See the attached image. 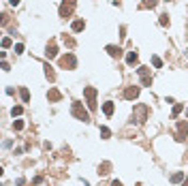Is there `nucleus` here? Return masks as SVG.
I'll return each mask as SVG.
<instances>
[{"instance_id": "4468645a", "label": "nucleus", "mask_w": 188, "mask_h": 186, "mask_svg": "<svg viewBox=\"0 0 188 186\" xmlns=\"http://www.w3.org/2000/svg\"><path fill=\"white\" fill-rule=\"evenodd\" d=\"M83 28H86V22H83V19H75V22L70 24V30H73V32H81Z\"/></svg>"}, {"instance_id": "aec40b11", "label": "nucleus", "mask_w": 188, "mask_h": 186, "mask_svg": "<svg viewBox=\"0 0 188 186\" xmlns=\"http://www.w3.org/2000/svg\"><path fill=\"white\" fill-rule=\"evenodd\" d=\"M11 113H13V118H15V116H22V113H24V107H22V105H15V107L11 109Z\"/></svg>"}, {"instance_id": "f3484780", "label": "nucleus", "mask_w": 188, "mask_h": 186, "mask_svg": "<svg viewBox=\"0 0 188 186\" xmlns=\"http://www.w3.org/2000/svg\"><path fill=\"white\" fill-rule=\"evenodd\" d=\"M45 75H47V79H49V81H56V73L51 71V66H49V64H45Z\"/></svg>"}, {"instance_id": "2f4dec72", "label": "nucleus", "mask_w": 188, "mask_h": 186, "mask_svg": "<svg viewBox=\"0 0 188 186\" xmlns=\"http://www.w3.org/2000/svg\"><path fill=\"white\" fill-rule=\"evenodd\" d=\"M111 186H122V182H118V180H113V182H111Z\"/></svg>"}, {"instance_id": "6ab92c4d", "label": "nucleus", "mask_w": 188, "mask_h": 186, "mask_svg": "<svg viewBox=\"0 0 188 186\" xmlns=\"http://www.w3.org/2000/svg\"><path fill=\"white\" fill-rule=\"evenodd\" d=\"M184 178H186V175L182 173V171H177V173H173V175H171V182H173V184H177V182H182Z\"/></svg>"}, {"instance_id": "b1692460", "label": "nucleus", "mask_w": 188, "mask_h": 186, "mask_svg": "<svg viewBox=\"0 0 188 186\" xmlns=\"http://www.w3.org/2000/svg\"><path fill=\"white\" fill-rule=\"evenodd\" d=\"M158 22H160V26H169V15H167V13H163Z\"/></svg>"}, {"instance_id": "a878e982", "label": "nucleus", "mask_w": 188, "mask_h": 186, "mask_svg": "<svg viewBox=\"0 0 188 186\" xmlns=\"http://www.w3.org/2000/svg\"><path fill=\"white\" fill-rule=\"evenodd\" d=\"M2 47H4V49H7V47H11V39H9V37L2 39Z\"/></svg>"}, {"instance_id": "1a4fd4ad", "label": "nucleus", "mask_w": 188, "mask_h": 186, "mask_svg": "<svg viewBox=\"0 0 188 186\" xmlns=\"http://www.w3.org/2000/svg\"><path fill=\"white\" fill-rule=\"evenodd\" d=\"M56 56H58V47H56V43L51 41V43L47 45V49H45V58L51 60V58H56Z\"/></svg>"}, {"instance_id": "ddd939ff", "label": "nucleus", "mask_w": 188, "mask_h": 186, "mask_svg": "<svg viewBox=\"0 0 188 186\" xmlns=\"http://www.w3.org/2000/svg\"><path fill=\"white\" fill-rule=\"evenodd\" d=\"M103 111H105L107 118H109V116H113V111H116V105H113L111 101H107V103H103Z\"/></svg>"}, {"instance_id": "393cba45", "label": "nucleus", "mask_w": 188, "mask_h": 186, "mask_svg": "<svg viewBox=\"0 0 188 186\" xmlns=\"http://www.w3.org/2000/svg\"><path fill=\"white\" fill-rule=\"evenodd\" d=\"M182 109H184V105H175V107H173V113H171V116H173V118H177V116L182 113Z\"/></svg>"}, {"instance_id": "9b49d317", "label": "nucleus", "mask_w": 188, "mask_h": 186, "mask_svg": "<svg viewBox=\"0 0 188 186\" xmlns=\"http://www.w3.org/2000/svg\"><path fill=\"white\" fill-rule=\"evenodd\" d=\"M137 62H139V54H137V51H128V54H126V64H128V66H135Z\"/></svg>"}, {"instance_id": "c756f323", "label": "nucleus", "mask_w": 188, "mask_h": 186, "mask_svg": "<svg viewBox=\"0 0 188 186\" xmlns=\"http://www.w3.org/2000/svg\"><path fill=\"white\" fill-rule=\"evenodd\" d=\"M9 2H11V7H17L19 4V0H9Z\"/></svg>"}, {"instance_id": "6e6552de", "label": "nucleus", "mask_w": 188, "mask_h": 186, "mask_svg": "<svg viewBox=\"0 0 188 186\" xmlns=\"http://www.w3.org/2000/svg\"><path fill=\"white\" fill-rule=\"evenodd\" d=\"M186 135H188V124L186 122H180V124H177V135H175V139H177V141H184V139H186Z\"/></svg>"}, {"instance_id": "4be33fe9", "label": "nucleus", "mask_w": 188, "mask_h": 186, "mask_svg": "<svg viewBox=\"0 0 188 186\" xmlns=\"http://www.w3.org/2000/svg\"><path fill=\"white\" fill-rule=\"evenodd\" d=\"M152 64L156 66V69H160V66H163V60H160L158 56H152Z\"/></svg>"}, {"instance_id": "f257e3e1", "label": "nucleus", "mask_w": 188, "mask_h": 186, "mask_svg": "<svg viewBox=\"0 0 188 186\" xmlns=\"http://www.w3.org/2000/svg\"><path fill=\"white\" fill-rule=\"evenodd\" d=\"M70 111H73V116H75L77 120H81V122H90V113H88V109L83 107L79 101H73V105H70Z\"/></svg>"}, {"instance_id": "7ed1b4c3", "label": "nucleus", "mask_w": 188, "mask_h": 186, "mask_svg": "<svg viewBox=\"0 0 188 186\" xmlns=\"http://www.w3.org/2000/svg\"><path fill=\"white\" fill-rule=\"evenodd\" d=\"M60 69H69V71L77 69V58H75L70 51L64 54V56H60Z\"/></svg>"}, {"instance_id": "412c9836", "label": "nucleus", "mask_w": 188, "mask_h": 186, "mask_svg": "<svg viewBox=\"0 0 188 186\" xmlns=\"http://www.w3.org/2000/svg\"><path fill=\"white\" fill-rule=\"evenodd\" d=\"M101 137H103V139H109V137H111V131H109L107 126H101Z\"/></svg>"}, {"instance_id": "cd10ccee", "label": "nucleus", "mask_w": 188, "mask_h": 186, "mask_svg": "<svg viewBox=\"0 0 188 186\" xmlns=\"http://www.w3.org/2000/svg\"><path fill=\"white\" fill-rule=\"evenodd\" d=\"M15 54H24V45H22V43L15 45Z\"/></svg>"}, {"instance_id": "2eb2a0df", "label": "nucleus", "mask_w": 188, "mask_h": 186, "mask_svg": "<svg viewBox=\"0 0 188 186\" xmlns=\"http://www.w3.org/2000/svg\"><path fill=\"white\" fill-rule=\"evenodd\" d=\"M109 169H111V163H103V165L98 167V175H107Z\"/></svg>"}, {"instance_id": "c85d7f7f", "label": "nucleus", "mask_w": 188, "mask_h": 186, "mask_svg": "<svg viewBox=\"0 0 188 186\" xmlns=\"http://www.w3.org/2000/svg\"><path fill=\"white\" fill-rule=\"evenodd\" d=\"M41 182H43V178H41V175H39V178H34V180H32V186H36V184H41Z\"/></svg>"}, {"instance_id": "9d476101", "label": "nucleus", "mask_w": 188, "mask_h": 186, "mask_svg": "<svg viewBox=\"0 0 188 186\" xmlns=\"http://www.w3.org/2000/svg\"><path fill=\"white\" fill-rule=\"evenodd\" d=\"M105 51L109 54V56H111V58H120V56H122V49H120L118 45H107Z\"/></svg>"}, {"instance_id": "423d86ee", "label": "nucleus", "mask_w": 188, "mask_h": 186, "mask_svg": "<svg viewBox=\"0 0 188 186\" xmlns=\"http://www.w3.org/2000/svg\"><path fill=\"white\" fill-rule=\"evenodd\" d=\"M135 120L139 124H143L148 120V107H145V105H137V107H135ZM135 120H133V122H135Z\"/></svg>"}, {"instance_id": "5701e85b", "label": "nucleus", "mask_w": 188, "mask_h": 186, "mask_svg": "<svg viewBox=\"0 0 188 186\" xmlns=\"http://www.w3.org/2000/svg\"><path fill=\"white\" fill-rule=\"evenodd\" d=\"M24 128V120H15L13 122V131H22Z\"/></svg>"}, {"instance_id": "bb28decb", "label": "nucleus", "mask_w": 188, "mask_h": 186, "mask_svg": "<svg viewBox=\"0 0 188 186\" xmlns=\"http://www.w3.org/2000/svg\"><path fill=\"white\" fill-rule=\"evenodd\" d=\"M64 43H66L69 47H73V45H75V41H73V39H69V37H66V34H64Z\"/></svg>"}, {"instance_id": "7c9ffc66", "label": "nucleus", "mask_w": 188, "mask_h": 186, "mask_svg": "<svg viewBox=\"0 0 188 186\" xmlns=\"http://www.w3.org/2000/svg\"><path fill=\"white\" fill-rule=\"evenodd\" d=\"M182 186H188V175L184 178V180H182Z\"/></svg>"}, {"instance_id": "a211bd4d", "label": "nucleus", "mask_w": 188, "mask_h": 186, "mask_svg": "<svg viewBox=\"0 0 188 186\" xmlns=\"http://www.w3.org/2000/svg\"><path fill=\"white\" fill-rule=\"evenodd\" d=\"M19 96H22L24 103H28V101H30V92H28V88H19Z\"/></svg>"}, {"instance_id": "dca6fc26", "label": "nucleus", "mask_w": 188, "mask_h": 186, "mask_svg": "<svg viewBox=\"0 0 188 186\" xmlns=\"http://www.w3.org/2000/svg\"><path fill=\"white\" fill-rule=\"evenodd\" d=\"M158 4V0H143L141 2V9H154Z\"/></svg>"}, {"instance_id": "0eeeda50", "label": "nucleus", "mask_w": 188, "mask_h": 186, "mask_svg": "<svg viewBox=\"0 0 188 186\" xmlns=\"http://www.w3.org/2000/svg\"><path fill=\"white\" fill-rule=\"evenodd\" d=\"M137 96H139V86H128L124 90V99L126 101H135Z\"/></svg>"}, {"instance_id": "20e7f679", "label": "nucleus", "mask_w": 188, "mask_h": 186, "mask_svg": "<svg viewBox=\"0 0 188 186\" xmlns=\"http://www.w3.org/2000/svg\"><path fill=\"white\" fill-rule=\"evenodd\" d=\"M75 2L77 0H62V4H60V17H69L73 9H75Z\"/></svg>"}, {"instance_id": "f8f14e48", "label": "nucleus", "mask_w": 188, "mask_h": 186, "mask_svg": "<svg viewBox=\"0 0 188 186\" xmlns=\"http://www.w3.org/2000/svg\"><path fill=\"white\" fill-rule=\"evenodd\" d=\"M47 99H49V103H58V101L62 99V94H60L56 88H51V90L47 92Z\"/></svg>"}, {"instance_id": "39448f33", "label": "nucleus", "mask_w": 188, "mask_h": 186, "mask_svg": "<svg viewBox=\"0 0 188 186\" xmlns=\"http://www.w3.org/2000/svg\"><path fill=\"white\" fill-rule=\"evenodd\" d=\"M137 73H139V77H141V86H152V73H150V69L139 66Z\"/></svg>"}, {"instance_id": "f03ea898", "label": "nucleus", "mask_w": 188, "mask_h": 186, "mask_svg": "<svg viewBox=\"0 0 188 186\" xmlns=\"http://www.w3.org/2000/svg\"><path fill=\"white\" fill-rule=\"evenodd\" d=\"M83 96H86L88 109H90V111H96V88H92V86L83 88Z\"/></svg>"}]
</instances>
